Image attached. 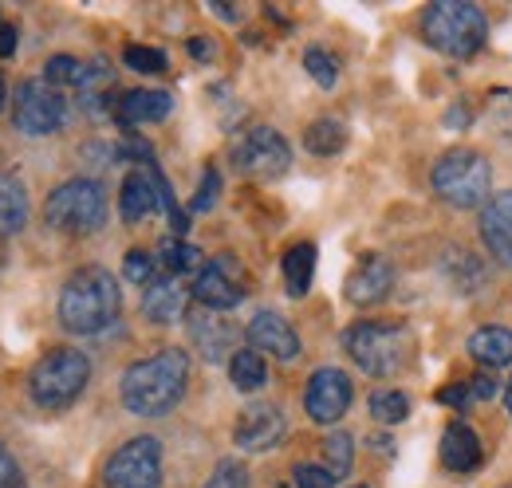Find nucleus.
<instances>
[{"mask_svg": "<svg viewBox=\"0 0 512 488\" xmlns=\"http://www.w3.org/2000/svg\"><path fill=\"white\" fill-rule=\"evenodd\" d=\"M154 209H162V197H158V182H154V170L150 162L142 170H130L123 178V189H119V213L127 225H138L146 221Z\"/></svg>", "mask_w": 512, "mask_h": 488, "instance_id": "aec40b11", "label": "nucleus"}, {"mask_svg": "<svg viewBox=\"0 0 512 488\" xmlns=\"http://www.w3.org/2000/svg\"><path fill=\"white\" fill-rule=\"evenodd\" d=\"M371 418L383 422V426H398L410 418V398L402 390H379L371 394Z\"/></svg>", "mask_w": 512, "mask_h": 488, "instance_id": "7c9ffc66", "label": "nucleus"}, {"mask_svg": "<svg viewBox=\"0 0 512 488\" xmlns=\"http://www.w3.org/2000/svg\"><path fill=\"white\" fill-rule=\"evenodd\" d=\"M186 307H190V288L178 276H166L162 272L142 292V315L150 323H178V319H186Z\"/></svg>", "mask_w": 512, "mask_h": 488, "instance_id": "a211bd4d", "label": "nucleus"}, {"mask_svg": "<svg viewBox=\"0 0 512 488\" xmlns=\"http://www.w3.org/2000/svg\"><path fill=\"white\" fill-rule=\"evenodd\" d=\"M304 146L312 154H320V158H331V154H339L347 146V126L335 119H316L304 130Z\"/></svg>", "mask_w": 512, "mask_h": 488, "instance_id": "c85d7f7f", "label": "nucleus"}, {"mask_svg": "<svg viewBox=\"0 0 512 488\" xmlns=\"http://www.w3.org/2000/svg\"><path fill=\"white\" fill-rule=\"evenodd\" d=\"M296 488H335V477L323 465H296Z\"/></svg>", "mask_w": 512, "mask_h": 488, "instance_id": "4c0bfd02", "label": "nucleus"}, {"mask_svg": "<svg viewBox=\"0 0 512 488\" xmlns=\"http://www.w3.org/2000/svg\"><path fill=\"white\" fill-rule=\"evenodd\" d=\"M477 229H481L485 252H489L497 264L512 268V189L493 193V197L481 205V221H477Z\"/></svg>", "mask_w": 512, "mask_h": 488, "instance_id": "dca6fc26", "label": "nucleus"}, {"mask_svg": "<svg viewBox=\"0 0 512 488\" xmlns=\"http://www.w3.org/2000/svg\"><path fill=\"white\" fill-rule=\"evenodd\" d=\"M44 221L67 237H91L107 225V189L95 178H71L44 201Z\"/></svg>", "mask_w": 512, "mask_h": 488, "instance_id": "39448f33", "label": "nucleus"}, {"mask_svg": "<svg viewBox=\"0 0 512 488\" xmlns=\"http://www.w3.org/2000/svg\"><path fill=\"white\" fill-rule=\"evenodd\" d=\"M123 276H127L130 284H138V288H150L162 272H158V256H150L146 248H130L127 256H123Z\"/></svg>", "mask_w": 512, "mask_h": 488, "instance_id": "2f4dec72", "label": "nucleus"}, {"mask_svg": "<svg viewBox=\"0 0 512 488\" xmlns=\"http://www.w3.org/2000/svg\"><path fill=\"white\" fill-rule=\"evenodd\" d=\"M493 170L477 150H449L434 166V193L453 209H477L493 193Z\"/></svg>", "mask_w": 512, "mask_h": 488, "instance_id": "0eeeda50", "label": "nucleus"}, {"mask_svg": "<svg viewBox=\"0 0 512 488\" xmlns=\"http://www.w3.org/2000/svg\"><path fill=\"white\" fill-rule=\"evenodd\" d=\"M158 264H162V272L166 276H197L201 268H205V260H201V248H193L186 244L182 237H166V241L158 244Z\"/></svg>", "mask_w": 512, "mask_h": 488, "instance_id": "a878e982", "label": "nucleus"}, {"mask_svg": "<svg viewBox=\"0 0 512 488\" xmlns=\"http://www.w3.org/2000/svg\"><path fill=\"white\" fill-rule=\"evenodd\" d=\"M229 378H233V386H237L241 394H256V390L268 382L264 355H256V351H237V355L229 359Z\"/></svg>", "mask_w": 512, "mask_h": 488, "instance_id": "cd10ccee", "label": "nucleus"}, {"mask_svg": "<svg viewBox=\"0 0 512 488\" xmlns=\"http://www.w3.org/2000/svg\"><path fill=\"white\" fill-rule=\"evenodd\" d=\"M217 193H221V174L209 166L201 174V185H197V197H193V213H209L217 205Z\"/></svg>", "mask_w": 512, "mask_h": 488, "instance_id": "e433bc0d", "label": "nucleus"}, {"mask_svg": "<svg viewBox=\"0 0 512 488\" xmlns=\"http://www.w3.org/2000/svg\"><path fill=\"white\" fill-rule=\"evenodd\" d=\"M190 339H193V347L201 351L205 363H225V359H233L229 351L237 347V327H233L221 311L197 307L190 315Z\"/></svg>", "mask_w": 512, "mask_h": 488, "instance_id": "f3484780", "label": "nucleus"}, {"mask_svg": "<svg viewBox=\"0 0 512 488\" xmlns=\"http://www.w3.org/2000/svg\"><path fill=\"white\" fill-rule=\"evenodd\" d=\"M288 422H284V410L272 406V402H253L241 410L237 426H233V441L245 449V453H268L284 441Z\"/></svg>", "mask_w": 512, "mask_h": 488, "instance_id": "ddd939ff", "label": "nucleus"}, {"mask_svg": "<svg viewBox=\"0 0 512 488\" xmlns=\"http://www.w3.org/2000/svg\"><path fill=\"white\" fill-rule=\"evenodd\" d=\"M446 272H449V284L457 288V292H477L481 284H485V264H481V256H473V252H449L446 260Z\"/></svg>", "mask_w": 512, "mask_h": 488, "instance_id": "bb28decb", "label": "nucleus"}, {"mask_svg": "<svg viewBox=\"0 0 512 488\" xmlns=\"http://www.w3.org/2000/svg\"><path fill=\"white\" fill-rule=\"evenodd\" d=\"M465 386H469V394H473V402H493V398L501 394V382H497L493 374H473V378H469Z\"/></svg>", "mask_w": 512, "mask_h": 488, "instance_id": "ea45409f", "label": "nucleus"}, {"mask_svg": "<svg viewBox=\"0 0 512 488\" xmlns=\"http://www.w3.org/2000/svg\"><path fill=\"white\" fill-rule=\"evenodd\" d=\"M4 103H8V87H4V71H0V111H4Z\"/></svg>", "mask_w": 512, "mask_h": 488, "instance_id": "c03bdc74", "label": "nucleus"}, {"mask_svg": "<svg viewBox=\"0 0 512 488\" xmlns=\"http://www.w3.org/2000/svg\"><path fill=\"white\" fill-rule=\"evenodd\" d=\"M304 67H308V75L320 83L323 91L335 87V79H339V60L331 52H323V48H308L304 52Z\"/></svg>", "mask_w": 512, "mask_h": 488, "instance_id": "72a5a7b5", "label": "nucleus"}, {"mask_svg": "<svg viewBox=\"0 0 512 488\" xmlns=\"http://www.w3.org/2000/svg\"><path fill=\"white\" fill-rule=\"evenodd\" d=\"M505 406H509V414H512V378H509V386H505Z\"/></svg>", "mask_w": 512, "mask_h": 488, "instance_id": "a18cd8bd", "label": "nucleus"}, {"mask_svg": "<svg viewBox=\"0 0 512 488\" xmlns=\"http://www.w3.org/2000/svg\"><path fill=\"white\" fill-rule=\"evenodd\" d=\"M190 52L197 56V60H205V56H213V48L205 44V40H190Z\"/></svg>", "mask_w": 512, "mask_h": 488, "instance_id": "37998d69", "label": "nucleus"}, {"mask_svg": "<svg viewBox=\"0 0 512 488\" xmlns=\"http://www.w3.org/2000/svg\"><path fill=\"white\" fill-rule=\"evenodd\" d=\"M390 288H394V264L386 256H379V252L359 256V264L347 276V300L355 307L383 304L386 296H390Z\"/></svg>", "mask_w": 512, "mask_h": 488, "instance_id": "2eb2a0df", "label": "nucleus"}, {"mask_svg": "<svg viewBox=\"0 0 512 488\" xmlns=\"http://www.w3.org/2000/svg\"><path fill=\"white\" fill-rule=\"evenodd\" d=\"M16 52V28L12 24H0V60H8Z\"/></svg>", "mask_w": 512, "mask_h": 488, "instance_id": "79ce46f5", "label": "nucleus"}, {"mask_svg": "<svg viewBox=\"0 0 512 488\" xmlns=\"http://www.w3.org/2000/svg\"><path fill=\"white\" fill-rule=\"evenodd\" d=\"M355 488H367V485H355Z\"/></svg>", "mask_w": 512, "mask_h": 488, "instance_id": "49530a36", "label": "nucleus"}, {"mask_svg": "<svg viewBox=\"0 0 512 488\" xmlns=\"http://www.w3.org/2000/svg\"><path fill=\"white\" fill-rule=\"evenodd\" d=\"M193 300L209 311H233L245 300V272L237 268L233 256H213L197 276H193Z\"/></svg>", "mask_w": 512, "mask_h": 488, "instance_id": "9b49d317", "label": "nucleus"}, {"mask_svg": "<svg viewBox=\"0 0 512 488\" xmlns=\"http://www.w3.org/2000/svg\"><path fill=\"white\" fill-rule=\"evenodd\" d=\"M123 63H127L130 71H142V75H158V71H166V52H158V48H146V44H127V52H123Z\"/></svg>", "mask_w": 512, "mask_h": 488, "instance_id": "f704fd0d", "label": "nucleus"}, {"mask_svg": "<svg viewBox=\"0 0 512 488\" xmlns=\"http://www.w3.org/2000/svg\"><path fill=\"white\" fill-rule=\"evenodd\" d=\"M174 111L170 91H130L115 103V122L119 126H138V122H162Z\"/></svg>", "mask_w": 512, "mask_h": 488, "instance_id": "412c9836", "label": "nucleus"}, {"mask_svg": "<svg viewBox=\"0 0 512 488\" xmlns=\"http://www.w3.org/2000/svg\"><path fill=\"white\" fill-rule=\"evenodd\" d=\"M123 307V292L115 284V276L99 264H87L79 272H71L60 292V323L71 335H103Z\"/></svg>", "mask_w": 512, "mask_h": 488, "instance_id": "f03ea898", "label": "nucleus"}, {"mask_svg": "<svg viewBox=\"0 0 512 488\" xmlns=\"http://www.w3.org/2000/svg\"><path fill=\"white\" fill-rule=\"evenodd\" d=\"M351 398H355V386L351 378L339 370V366H320L312 378H308V390H304V410L316 426H335L347 410H351Z\"/></svg>", "mask_w": 512, "mask_h": 488, "instance_id": "f8f14e48", "label": "nucleus"}, {"mask_svg": "<svg viewBox=\"0 0 512 488\" xmlns=\"http://www.w3.org/2000/svg\"><path fill=\"white\" fill-rule=\"evenodd\" d=\"M28 225V189L16 174H0V237H16Z\"/></svg>", "mask_w": 512, "mask_h": 488, "instance_id": "5701e85b", "label": "nucleus"}, {"mask_svg": "<svg viewBox=\"0 0 512 488\" xmlns=\"http://www.w3.org/2000/svg\"><path fill=\"white\" fill-rule=\"evenodd\" d=\"M91 382V363L83 351L75 347H60L52 355H44L40 363L32 366L28 374V394L36 406L44 410H67L79 402V394L87 390Z\"/></svg>", "mask_w": 512, "mask_h": 488, "instance_id": "423d86ee", "label": "nucleus"}, {"mask_svg": "<svg viewBox=\"0 0 512 488\" xmlns=\"http://www.w3.org/2000/svg\"><path fill=\"white\" fill-rule=\"evenodd\" d=\"M422 36L430 48H438L442 56L453 60H469L485 48L489 36V20L477 4H461V0H438L422 12Z\"/></svg>", "mask_w": 512, "mask_h": 488, "instance_id": "20e7f679", "label": "nucleus"}, {"mask_svg": "<svg viewBox=\"0 0 512 488\" xmlns=\"http://www.w3.org/2000/svg\"><path fill=\"white\" fill-rule=\"evenodd\" d=\"M111 87H115V71H111V63L107 60L83 63V79H79V87H75L79 107H87L91 115H103V111H107V95H111Z\"/></svg>", "mask_w": 512, "mask_h": 488, "instance_id": "4be33fe9", "label": "nucleus"}, {"mask_svg": "<svg viewBox=\"0 0 512 488\" xmlns=\"http://www.w3.org/2000/svg\"><path fill=\"white\" fill-rule=\"evenodd\" d=\"M79 79H83V63L75 56H52L44 63V83H52L56 91L60 87H79Z\"/></svg>", "mask_w": 512, "mask_h": 488, "instance_id": "473e14b6", "label": "nucleus"}, {"mask_svg": "<svg viewBox=\"0 0 512 488\" xmlns=\"http://www.w3.org/2000/svg\"><path fill=\"white\" fill-rule=\"evenodd\" d=\"M12 122L32 138L56 134L67 122V99L44 79H20L12 91Z\"/></svg>", "mask_w": 512, "mask_h": 488, "instance_id": "6e6552de", "label": "nucleus"}, {"mask_svg": "<svg viewBox=\"0 0 512 488\" xmlns=\"http://www.w3.org/2000/svg\"><path fill=\"white\" fill-rule=\"evenodd\" d=\"M190 386V355L178 347H162L150 359H138L123 370L119 394L134 418H166Z\"/></svg>", "mask_w": 512, "mask_h": 488, "instance_id": "f257e3e1", "label": "nucleus"}, {"mask_svg": "<svg viewBox=\"0 0 512 488\" xmlns=\"http://www.w3.org/2000/svg\"><path fill=\"white\" fill-rule=\"evenodd\" d=\"M469 355L489 370H501L512 363V331L509 327H481L469 335Z\"/></svg>", "mask_w": 512, "mask_h": 488, "instance_id": "b1692460", "label": "nucleus"}, {"mask_svg": "<svg viewBox=\"0 0 512 488\" xmlns=\"http://www.w3.org/2000/svg\"><path fill=\"white\" fill-rule=\"evenodd\" d=\"M245 335H249V343L256 351H264V355H272L280 363L300 359V335L280 311H256L249 319V327H245Z\"/></svg>", "mask_w": 512, "mask_h": 488, "instance_id": "4468645a", "label": "nucleus"}, {"mask_svg": "<svg viewBox=\"0 0 512 488\" xmlns=\"http://www.w3.org/2000/svg\"><path fill=\"white\" fill-rule=\"evenodd\" d=\"M481 461H485V449H481V437L473 433V426L449 422L442 433V465L457 477H469L481 469Z\"/></svg>", "mask_w": 512, "mask_h": 488, "instance_id": "6ab92c4d", "label": "nucleus"}, {"mask_svg": "<svg viewBox=\"0 0 512 488\" xmlns=\"http://www.w3.org/2000/svg\"><path fill=\"white\" fill-rule=\"evenodd\" d=\"M438 398H442V402H449V406H465V402H473V394H469V386H465V382H457V386H446Z\"/></svg>", "mask_w": 512, "mask_h": 488, "instance_id": "a19ab883", "label": "nucleus"}, {"mask_svg": "<svg viewBox=\"0 0 512 488\" xmlns=\"http://www.w3.org/2000/svg\"><path fill=\"white\" fill-rule=\"evenodd\" d=\"M351 461H355V441H351V433H343V429L327 433V441H323V469H327L335 481H343V477L351 473Z\"/></svg>", "mask_w": 512, "mask_h": 488, "instance_id": "c756f323", "label": "nucleus"}, {"mask_svg": "<svg viewBox=\"0 0 512 488\" xmlns=\"http://www.w3.org/2000/svg\"><path fill=\"white\" fill-rule=\"evenodd\" d=\"M0 488H28L24 481V469H20V461L0 445Z\"/></svg>", "mask_w": 512, "mask_h": 488, "instance_id": "58836bf2", "label": "nucleus"}, {"mask_svg": "<svg viewBox=\"0 0 512 488\" xmlns=\"http://www.w3.org/2000/svg\"><path fill=\"white\" fill-rule=\"evenodd\" d=\"M343 351L351 355V363L371 378H394L414 355V335L406 323H379V319H363L355 327L343 331Z\"/></svg>", "mask_w": 512, "mask_h": 488, "instance_id": "7ed1b4c3", "label": "nucleus"}, {"mask_svg": "<svg viewBox=\"0 0 512 488\" xmlns=\"http://www.w3.org/2000/svg\"><path fill=\"white\" fill-rule=\"evenodd\" d=\"M233 166L249 178L260 182H272V178H284L288 166H292V146L280 130L272 126H253L241 134V142L233 146Z\"/></svg>", "mask_w": 512, "mask_h": 488, "instance_id": "9d476101", "label": "nucleus"}, {"mask_svg": "<svg viewBox=\"0 0 512 488\" xmlns=\"http://www.w3.org/2000/svg\"><path fill=\"white\" fill-rule=\"evenodd\" d=\"M107 488H162V445L158 437L142 433L115 449L103 469Z\"/></svg>", "mask_w": 512, "mask_h": 488, "instance_id": "1a4fd4ad", "label": "nucleus"}, {"mask_svg": "<svg viewBox=\"0 0 512 488\" xmlns=\"http://www.w3.org/2000/svg\"><path fill=\"white\" fill-rule=\"evenodd\" d=\"M205 488H249V469L237 457H225V461H217V469L205 481Z\"/></svg>", "mask_w": 512, "mask_h": 488, "instance_id": "c9c22d12", "label": "nucleus"}, {"mask_svg": "<svg viewBox=\"0 0 512 488\" xmlns=\"http://www.w3.org/2000/svg\"><path fill=\"white\" fill-rule=\"evenodd\" d=\"M316 280V244H292L284 252V288L292 300H304Z\"/></svg>", "mask_w": 512, "mask_h": 488, "instance_id": "393cba45", "label": "nucleus"}]
</instances>
